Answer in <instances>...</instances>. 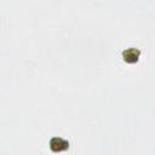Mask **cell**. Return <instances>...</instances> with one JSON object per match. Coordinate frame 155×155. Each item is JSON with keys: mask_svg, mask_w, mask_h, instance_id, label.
Instances as JSON below:
<instances>
[{"mask_svg": "<svg viewBox=\"0 0 155 155\" xmlns=\"http://www.w3.org/2000/svg\"><path fill=\"white\" fill-rule=\"evenodd\" d=\"M50 148L52 151L54 153H58V151H63L65 149L69 148V143L62 138H58V137H54L50 140Z\"/></svg>", "mask_w": 155, "mask_h": 155, "instance_id": "6da1fadb", "label": "cell"}, {"mask_svg": "<svg viewBox=\"0 0 155 155\" xmlns=\"http://www.w3.org/2000/svg\"><path fill=\"white\" fill-rule=\"evenodd\" d=\"M138 54H139V52H138L137 50H134V48H130V50H127V51L124 52V57H125V59H126L127 62H133V61H136L137 57H138Z\"/></svg>", "mask_w": 155, "mask_h": 155, "instance_id": "7a4b0ae2", "label": "cell"}]
</instances>
